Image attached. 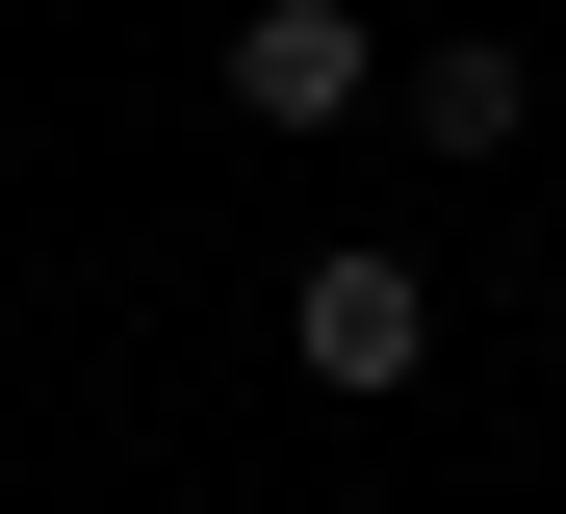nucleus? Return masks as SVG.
Segmentation results:
<instances>
[{
	"mask_svg": "<svg viewBox=\"0 0 566 514\" xmlns=\"http://www.w3.org/2000/svg\"><path fill=\"white\" fill-rule=\"evenodd\" d=\"M232 103H258V129H360V103H412V77L360 52V0H258V27H232Z\"/></svg>",
	"mask_w": 566,
	"mask_h": 514,
	"instance_id": "1",
	"label": "nucleus"
},
{
	"mask_svg": "<svg viewBox=\"0 0 566 514\" xmlns=\"http://www.w3.org/2000/svg\"><path fill=\"white\" fill-rule=\"evenodd\" d=\"M283 360H310V386H412L438 360V283L412 258H310V283H283Z\"/></svg>",
	"mask_w": 566,
	"mask_h": 514,
	"instance_id": "2",
	"label": "nucleus"
},
{
	"mask_svg": "<svg viewBox=\"0 0 566 514\" xmlns=\"http://www.w3.org/2000/svg\"><path fill=\"white\" fill-rule=\"evenodd\" d=\"M515 103H541L515 52H412V129H438V155H515Z\"/></svg>",
	"mask_w": 566,
	"mask_h": 514,
	"instance_id": "3",
	"label": "nucleus"
}]
</instances>
